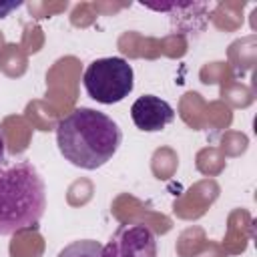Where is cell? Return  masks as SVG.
Returning <instances> with one entry per match:
<instances>
[{
  "label": "cell",
  "instance_id": "obj_1",
  "mask_svg": "<svg viewBox=\"0 0 257 257\" xmlns=\"http://www.w3.org/2000/svg\"><path fill=\"white\" fill-rule=\"evenodd\" d=\"M122 143L118 124L104 112L80 106L62 116L56 124L60 155L74 167L94 171L106 165Z\"/></svg>",
  "mask_w": 257,
  "mask_h": 257
},
{
  "label": "cell",
  "instance_id": "obj_2",
  "mask_svg": "<svg viewBox=\"0 0 257 257\" xmlns=\"http://www.w3.org/2000/svg\"><path fill=\"white\" fill-rule=\"evenodd\" d=\"M46 209V187L36 167L22 161L0 163V235L34 229Z\"/></svg>",
  "mask_w": 257,
  "mask_h": 257
},
{
  "label": "cell",
  "instance_id": "obj_3",
  "mask_svg": "<svg viewBox=\"0 0 257 257\" xmlns=\"http://www.w3.org/2000/svg\"><path fill=\"white\" fill-rule=\"evenodd\" d=\"M82 84L92 100L100 104H114L133 92L135 72L133 66L120 56L96 58L86 66Z\"/></svg>",
  "mask_w": 257,
  "mask_h": 257
},
{
  "label": "cell",
  "instance_id": "obj_4",
  "mask_svg": "<svg viewBox=\"0 0 257 257\" xmlns=\"http://www.w3.org/2000/svg\"><path fill=\"white\" fill-rule=\"evenodd\" d=\"M102 257H157L155 233L143 225H122L102 247Z\"/></svg>",
  "mask_w": 257,
  "mask_h": 257
},
{
  "label": "cell",
  "instance_id": "obj_5",
  "mask_svg": "<svg viewBox=\"0 0 257 257\" xmlns=\"http://www.w3.org/2000/svg\"><path fill=\"white\" fill-rule=\"evenodd\" d=\"M131 118L139 131L145 133H159L167 124L175 120L173 106L155 94H143L139 96L131 106Z\"/></svg>",
  "mask_w": 257,
  "mask_h": 257
},
{
  "label": "cell",
  "instance_id": "obj_6",
  "mask_svg": "<svg viewBox=\"0 0 257 257\" xmlns=\"http://www.w3.org/2000/svg\"><path fill=\"white\" fill-rule=\"evenodd\" d=\"M56 257H102V245L94 239H80L66 245Z\"/></svg>",
  "mask_w": 257,
  "mask_h": 257
},
{
  "label": "cell",
  "instance_id": "obj_7",
  "mask_svg": "<svg viewBox=\"0 0 257 257\" xmlns=\"http://www.w3.org/2000/svg\"><path fill=\"white\" fill-rule=\"evenodd\" d=\"M18 6H22V2H0V18L8 16L12 10H16Z\"/></svg>",
  "mask_w": 257,
  "mask_h": 257
},
{
  "label": "cell",
  "instance_id": "obj_8",
  "mask_svg": "<svg viewBox=\"0 0 257 257\" xmlns=\"http://www.w3.org/2000/svg\"><path fill=\"white\" fill-rule=\"evenodd\" d=\"M4 153H6V141H4V135L0 133V163L4 161Z\"/></svg>",
  "mask_w": 257,
  "mask_h": 257
}]
</instances>
